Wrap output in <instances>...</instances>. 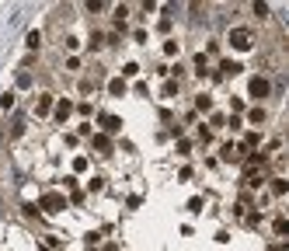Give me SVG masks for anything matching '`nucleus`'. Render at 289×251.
<instances>
[{"instance_id":"obj_1","label":"nucleus","mask_w":289,"mask_h":251,"mask_svg":"<svg viewBox=\"0 0 289 251\" xmlns=\"http://www.w3.org/2000/svg\"><path fill=\"white\" fill-rule=\"evenodd\" d=\"M39 206H42V209H46V213H60V209H67V199H63V195H60V192H46V195H42V202H39Z\"/></svg>"},{"instance_id":"obj_2","label":"nucleus","mask_w":289,"mask_h":251,"mask_svg":"<svg viewBox=\"0 0 289 251\" xmlns=\"http://www.w3.org/2000/svg\"><path fill=\"white\" fill-rule=\"evenodd\" d=\"M230 46L233 49H251V32L247 28H233L230 32Z\"/></svg>"},{"instance_id":"obj_3","label":"nucleus","mask_w":289,"mask_h":251,"mask_svg":"<svg viewBox=\"0 0 289 251\" xmlns=\"http://www.w3.org/2000/svg\"><path fill=\"white\" fill-rule=\"evenodd\" d=\"M251 94H254V98H265V94H268V81L254 77V81H251Z\"/></svg>"},{"instance_id":"obj_4","label":"nucleus","mask_w":289,"mask_h":251,"mask_svg":"<svg viewBox=\"0 0 289 251\" xmlns=\"http://www.w3.org/2000/svg\"><path fill=\"white\" fill-rule=\"evenodd\" d=\"M101 126H105L108 133H115V129L122 126V119H115V115H101Z\"/></svg>"},{"instance_id":"obj_5","label":"nucleus","mask_w":289,"mask_h":251,"mask_svg":"<svg viewBox=\"0 0 289 251\" xmlns=\"http://www.w3.org/2000/svg\"><path fill=\"white\" fill-rule=\"evenodd\" d=\"M70 112H73V105H70V101H60V105H56V119H67Z\"/></svg>"},{"instance_id":"obj_6","label":"nucleus","mask_w":289,"mask_h":251,"mask_svg":"<svg viewBox=\"0 0 289 251\" xmlns=\"http://www.w3.org/2000/svg\"><path fill=\"white\" fill-rule=\"evenodd\" d=\"M0 108H4V112H11V108H14V94H11V91L0 98Z\"/></svg>"},{"instance_id":"obj_7","label":"nucleus","mask_w":289,"mask_h":251,"mask_svg":"<svg viewBox=\"0 0 289 251\" xmlns=\"http://www.w3.org/2000/svg\"><path fill=\"white\" fill-rule=\"evenodd\" d=\"M49 105H53V101H49V94H42V98H39V115H46V112H49Z\"/></svg>"},{"instance_id":"obj_8","label":"nucleus","mask_w":289,"mask_h":251,"mask_svg":"<svg viewBox=\"0 0 289 251\" xmlns=\"http://www.w3.org/2000/svg\"><path fill=\"white\" fill-rule=\"evenodd\" d=\"M91 143H94V147H98V150H108V147H112V143H108V136H94V140H91Z\"/></svg>"},{"instance_id":"obj_9","label":"nucleus","mask_w":289,"mask_h":251,"mask_svg":"<svg viewBox=\"0 0 289 251\" xmlns=\"http://www.w3.org/2000/svg\"><path fill=\"white\" fill-rule=\"evenodd\" d=\"M108 91H112V94H126V84H122V81H112V84H108Z\"/></svg>"},{"instance_id":"obj_10","label":"nucleus","mask_w":289,"mask_h":251,"mask_svg":"<svg viewBox=\"0 0 289 251\" xmlns=\"http://www.w3.org/2000/svg\"><path fill=\"white\" fill-rule=\"evenodd\" d=\"M39 42H42V35H39V32H28V46H32V49H35V46H39Z\"/></svg>"},{"instance_id":"obj_11","label":"nucleus","mask_w":289,"mask_h":251,"mask_svg":"<svg viewBox=\"0 0 289 251\" xmlns=\"http://www.w3.org/2000/svg\"><path fill=\"white\" fill-rule=\"evenodd\" d=\"M237 70H240V63H230V60L223 63V74H237Z\"/></svg>"},{"instance_id":"obj_12","label":"nucleus","mask_w":289,"mask_h":251,"mask_svg":"<svg viewBox=\"0 0 289 251\" xmlns=\"http://www.w3.org/2000/svg\"><path fill=\"white\" fill-rule=\"evenodd\" d=\"M247 119H251V122H261V119H265V112H261V108H251V115H247Z\"/></svg>"}]
</instances>
